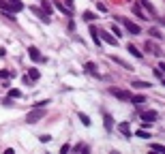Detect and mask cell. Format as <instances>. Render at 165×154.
Listing matches in <instances>:
<instances>
[{
	"label": "cell",
	"mask_w": 165,
	"mask_h": 154,
	"mask_svg": "<svg viewBox=\"0 0 165 154\" xmlns=\"http://www.w3.org/2000/svg\"><path fill=\"white\" fill-rule=\"evenodd\" d=\"M84 19H86V22H92V19H94V13L92 11H84Z\"/></svg>",
	"instance_id": "d4e9b609"
},
{
	"label": "cell",
	"mask_w": 165,
	"mask_h": 154,
	"mask_svg": "<svg viewBox=\"0 0 165 154\" xmlns=\"http://www.w3.org/2000/svg\"><path fill=\"white\" fill-rule=\"evenodd\" d=\"M131 86H135V88H140V90H146V88H150L152 83L150 82H133Z\"/></svg>",
	"instance_id": "e0dca14e"
},
{
	"label": "cell",
	"mask_w": 165,
	"mask_h": 154,
	"mask_svg": "<svg viewBox=\"0 0 165 154\" xmlns=\"http://www.w3.org/2000/svg\"><path fill=\"white\" fill-rule=\"evenodd\" d=\"M103 124H105L107 133H112V129H114V118H112L109 114H105V116H103Z\"/></svg>",
	"instance_id": "ba28073f"
},
{
	"label": "cell",
	"mask_w": 165,
	"mask_h": 154,
	"mask_svg": "<svg viewBox=\"0 0 165 154\" xmlns=\"http://www.w3.org/2000/svg\"><path fill=\"white\" fill-rule=\"evenodd\" d=\"M9 96H11V98H19V96H22V92H19L17 88H13L11 92H9Z\"/></svg>",
	"instance_id": "4316f807"
},
{
	"label": "cell",
	"mask_w": 165,
	"mask_h": 154,
	"mask_svg": "<svg viewBox=\"0 0 165 154\" xmlns=\"http://www.w3.org/2000/svg\"><path fill=\"white\" fill-rule=\"evenodd\" d=\"M90 35H92V41H94V45H96V47H99V45H101V43H103V41H101V39H99V30H96V28H94V26H90Z\"/></svg>",
	"instance_id": "8fae6325"
},
{
	"label": "cell",
	"mask_w": 165,
	"mask_h": 154,
	"mask_svg": "<svg viewBox=\"0 0 165 154\" xmlns=\"http://www.w3.org/2000/svg\"><path fill=\"white\" fill-rule=\"evenodd\" d=\"M118 130H120L124 137H131V126H129V122H120V124H118Z\"/></svg>",
	"instance_id": "9c48e42d"
},
{
	"label": "cell",
	"mask_w": 165,
	"mask_h": 154,
	"mask_svg": "<svg viewBox=\"0 0 165 154\" xmlns=\"http://www.w3.org/2000/svg\"><path fill=\"white\" fill-rule=\"evenodd\" d=\"M28 56L35 60V62H47V58L45 56H41V51H39L36 47H28Z\"/></svg>",
	"instance_id": "277c9868"
},
{
	"label": "cell",
	"mask_w": 165,
	"mask_h": 154,
	"mask_svg": "<svg viewBox=\"0 0 165 154\" xmlns=\"http://www.w3.org/2000/svg\"><path fill=\"white\" fill-rule=\"evenodd\" d=\"M140 7H144L146 11L150 13V15H157V11H154V7L150 4V0H140Z\"/></svg>",
	"instance_id": "30bf717a"
},
{
	"label": "cell",
	"mask_w": 165,
	"mask_h": 154,
	"mask_svg": "<svg viewBox=\"0 0 165 154\" xmlns=\"http://www.w3.org/2000/svg\"><path fill=\"white\" fill-rule=\"evenodd\" d=\"M150 150H154V152H163L165 148L161 146V143H150Z\"/></svg>",
	"instance_id": "cb8c5ba5"
},
{
	"label": "cell",
	"mask_w": 165,
	"mask_h": 154,
	"mask_svg": "<svg viewBox=\"0 0 165 154\" xmlns=\"http://www.w3.org/2000/svg\"><path fill=\"white\" fill-rule=\"evenodd\" d=\"M77 116H80V120H82V124H84V126H90V118H88L86 114H77Z\"/></svg>",
	"instance_id": "603a6c76"
},
{
	"label": "cell",
	"mask_w": 165,
	"mask_h": 154,
	"mask_svg": "<svg viewBox=\"0 0 165 154\" xmlns=\"http://www.w3.org/2000/svg\"><path fill=\"white\" fill-rule=\"evenodd\" d=\"M133 13H135V15H137L140 19H148V17H146V15L141 13V7H140V4H133Z\"/></svg>",
	"instance_id": "ac0fdd59"
},
{
	"label": "cell",
	"mask_w": 165,
	"mask_h": 154,
	"mask_svg": "<svg viewBox=\"0 0 165 154\" xmlns=\"http://www.w3.org/2000/svg\"><path fill=\"white\" fill-rule=\"evenodd\" d=\"M15 73L13 71H0V79H7V77H13Z\"/></svg>",
	"instance_id": "484cf974"
},
{
	"label": "cell",
	"mask_w": 165,
	"mask_h": 154,
	"mask_svg": "<svg viewBox=\"0 0 165 154\" xmlns=\"http://www.w3.org/2000/svg\"><path fill=\"white\" fill-rule=\"evenodd\" d=\"M64 4H67V7H69V9H71V7L75 4V0H64Z\"/></svg>",
	"instance_id": "d6a6232c"
},
{
	"label": "cell",
	"mask_w": 165,
	"mask_h": 154,
	"mask_svg": "<svg viewBox=\"0 0 165 154\" xmlns=\"http://www.w3.org/2000/svg\"><path fill=\"white\" fill-rule=\"evenodd\" d=\"M41 7H43V13H45L47 17H49V15L54 13V7H52V4H49L47 0H41Z\"/></svg>",
	"instance_id": "7c38bea8"
},
{
	"label": "cell",
	"mask_w": 165,
	"mask_h": 154,
	"mask_svg": "<svg viewBox=\"0 0 165 154\" xmlns=\"http://www.w3.org/2000/svg\"><path fill=\"white\" fill-rule=\"evenodd\" d=\"M146 51H150V54H154V56H161L159 47H157V45H152L150 41H146Z\"/></svg>",
	"instance_id": "9a60e30c"
},
{
	"label": "cell",
	"mask_w": 165,
	"mask_h": 154,
	"mask_svg": "<svg viewBox=\"0 0 165 154\" xmlns=\"http://www.w3.org/2000/svg\"><path fill=\"white\" fill-rule=\"evenodd\" d=\"M148 35L152 36V39H163V35H161V30H159V28H150V30H148Z\"/></svg>",
	"instance_id": "d6986e66"
},
{
	"label": "cell",
	"mask_w": 165,
	"mask_h": 154,
	"mask_svg": "<svg viewBox=\"0 0 165 154\" xmlns=\"http://www.w3.org/2000/svg\"><path fill=\"white\" fill-rule=\"evenodd\" d=\"M116 19L127 28V32H129V35H140V32H141L140 26L135 24V22H131V19H127V17H116Z\"/></svg>",
	"instance_id": "7a4b0ae2"
},
{
	"label": "cell",
	"mask_w": 165,
	"mask_h": 154,
	"mask_svg": "<svg viewBox=\"0 0 165 154\" xmlns=\"http://www.w3.org/2000/svg\"><path fill=\"white\" fill-rule=\"evenodd\" d=\"M99 39L105 41V43H109V45H118V39L114 35H109V32H99Z\"/></svg>",
	"instance_id": "5b68a950"
},
{
	"label": "cell",
	"mask_w": 165,
	"mask_h": 154,
	"mask_svg": "<svg viewBox=\"0 0 165 154\" xmlns=\"http://www.w3.org/2000/svg\"><path fill=\"white\" fill-rule=\"evenodd\" d=\"M112 60H114V62H116V64H120V66H124V69H129V71H131V64H127V62H124V60L116 58V56H112Z\"/></svg>",
	"instance_id": "44dd1931"
},
{
	"label": "cell",
	"mask_w": 165,
	"mask_h": 154,
	"mask_svg": "<svg viewBox=\"0 0 165 154\" xmlns=\"http://www.w3.org/2000/svg\"><path fill=\"white\" fill-rule=\"evenodd\" d=\"M54 7H56L58 11H62V13H64V15H67V17H73V11H71L69 7H64V4H62L60 0H56V2H54Z\"/></svg>",
	"instance_id": "52a82bcc"
},
{
	"label": "cell",
	"mask_w": 165,
	"mask_h": 154,
	"mask_svg": "<svg viewBox=\"0 0 165 154\" xmlns=\"http://www.w3.org/2000/svg\"><path fill=\"white\" fill-rule=\"evenodd\" d=\"M131 103H133V105H141V103H146V96H141V94H131V98H129Z\"/></svg>",
	"instance_id": "2e32d148"
},
{
	"label": "cell",
	"mask_w": 165,
	"mask_h": 154,
	"mask_svg": "<svg viewBox=\"0 0 165 154\" xmlns=\"http://www.w3.org/2000/svg\"><path fill=\"white\" fill-rule=\"evenodd\" d=\"M84 69H86V73H88V75H99V71H96V64H94V62H86V66H84Z\"/></svg>",
	"instance_id": "5bb4252c"
},
{
	"label": "cell",
	"mask_w": 165,
	"mask_h": 154,
	"mask_svg": "<svg viewBox=\"0 0 165 154\" xmlns=\"http://www.w3.org/2000/svg\"><path fill=\"white\" fill-rule=\"evenodd\" d=\"M109 94H114L116 98H120V101H129L131 98L129 90H120V88H109Z\"/></svg>",
	"instance_id": "3957f363"
},
{
	"label": "cell",
	"mask_w": 165,
	"mask_h": 154,
	"mask_svg": "<svg viewBox=\"0 0 165 154\" xmlns=\"http://www.w3.org/2000/svg\"><path fill=\"white\" fill-rule=\"evenodd\" d=\"M96 9H99L101 13H105V11H107V7H105V4H101V2H96Z\"/></svg>",
	"instance_id": "f1b7e54d"
},
{
	"label": "cell",
	"mask_w": 165,
	"mask_h": 154,
	"mask_svg": "<svg viewBox=\"0 0 165 154\" xmlns=\"http://www.w3.org/2000/svg\"><path fill=\"white\" fill-rule=\"evenodd\" d=\"M28 77H30V79H32V82H36V79H39V77H41V73L36 71V69H30V71H28Z\"/></svg>",
	"instance_id": "ffe728a7"
},
{
	"label": "cell",
	"mask_w": 165,
	"mask_h": 154,
	"mask_svg": "<svg viewBox=\"0 0 165 154\" xmlns=\"http://www.w3.org/2000/svg\"><path fill=\"white\" fill-rule=\"evenodd\" d=\"M127 51H131V56H135V58H144V54H141V51L135 47V45H131V43L127 45Z\"/></svg>",
	"instance_id": "4fadbf2b"
},
{
	"label": "cell",
	"mask_w": 165,
	"mask_h": 154,
	"mask_svg": "<svg viewBox=\"0 0 165 154\" xmlns=\"http://www.w3.org/2000/svg\"><path fill=\"white\" fill-rule=\"evenodd\" d=\"M135 135H137V137H141V139H150V137H152L150 133H146V130H144V129H140V130H137V133H135Z\"/></svg>",
	"instance_id": "7402d4cb"
},
{
	"label": "cell",
	"mask_w": 165,
	"mask_h": 154,
	"mask_svg": "<svg viewBox=\"0 0 165 154\" xmlns=\"http://www.w3.org/2000/svg\"><path fill=\"white\" fill-rule=\"evenodd\" d=\"M69 150H71V146H69V143H64V146L60 148V152H69Z\"/></svg>",
	"instance_id": "4dcf8cb0"
},
{
	"label": "cell",
	"mask_w": 165,
	"mask_h": 154,
	"mask_svg": "<svg viewBox=\"0 0 165 154\" xmlns=\"http://www.w3.org/2000/svg\"><path fill=\"white\" fill-rule=\"evenodd\" d=\"M4 105H7V107L13 105V98H11V96H7V98H4Z\"/></svg>",
	"instance_id": "1f68e13d"
},
{
	"label": "cell",
	"mask_w": 165,
	"mask_h": 154,
	"mask_svg": "<svg viewBox=\"0 0 165 154\" xmlns=\"http://www.w3.org/2000/svg\"><path fill=\"white\" fill-rule=\"evenodd\" d=\"M157 118H159V114H157L154 109H150V111H144V114H141V120H144V122H154Z\"/></svg>",
	"instance_id": "8992f818"
},
{
	"label": "cell",
	"mask_w": 165,
	"mask_h": 154,
	"mask_svg": "<svg viewBox=\"0 0 165 154\" xmlns=\"http://www.w3.org/2000/svg\"><path fill=\"white\" fill-rule=\"evenodd\" d=\"M39 139H41V141H43V143H47V141H49V139H52V137H49V135H41Z\"/></svg>",
	"instance_id": "f546056e"
},
{
	"label": "cell",
	"mask_w": 165,
	"mask_h": 154,
	"mask_svg": "<svg viewBox=\"0 0 165 154\" xmlns=\"http://www.w3.org/2000/svg\"><path fill=\"white\" fill-rule=\"evenodd\" d=\"M47 103H49V101H36V103H35V105H32V107H45Z\"/></svg>",
	"instance_id": "83f0119b"
},
{
	"label": "cell",
	"mask_w": 165,
	"mask_h": 154,
	"mask_svg": "<svg viewBox=\"0 0 165 154\" xmlns=\"http://www.w3.org/2000/svg\"><path fill=\"white\" fill-rule=\"evenodd\" d=\"M43 116H45V109L43 107H32V111H28V116H26V122L28 124H35L39 120H43Z\"/></svg>",
	"instance_id": "6da1fadb"
}]
</instances>
